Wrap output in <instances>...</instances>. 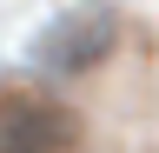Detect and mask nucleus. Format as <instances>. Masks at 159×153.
<instances>
[{
	"label": "nucleus",
	"instance_id": "obj_2",
	"mask_svg": "<svg viewBox=\"0 0 159 153\" xmlns=\"http://www.w3.org/2000/svg\"><path fill=\"white\" fill-rule=\"evenodd\" d=\"M106 47H113V13H99V7H80L66 13V20H53L47 33H40V67H53V73H86L93 60H106Z\"/></svg>",
	"mask_w": 159,
	"mask_h": 153
},
{
	"label": "nucleus",
	"instance_id": "obj_1",
	"mask_svg": "<svg viewBox=\"0 0 159 153\" xmlns=\"http://www.w3.org/2000/svg\"><path fill=\"white\" fill-rule=\"evenodd\" d=\"M0 153H80V120L60 100L13 93L0 100Z\"/></svg>",
	"mask_w": 159,
	"mask_h": 153
}]
</instances>
